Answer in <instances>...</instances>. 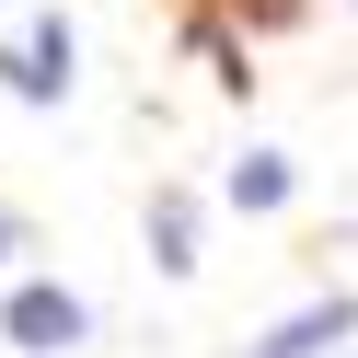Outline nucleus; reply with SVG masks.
<instances>
[{"label":"nucleus","instance_id":"obj_5","mask_svg":"<svg viewBox=\"0 0 358 358\" xmlns=\"http://www.w3.org/2000/svg\"><path fill=\"white\" fill-rule=\"evenodd\" d=\"M278 196H289V162L278 150H243L231 162V208H278Z\"/></svg>","mask_w":358,"mask_h":358},{"label":"nucleus","instance_id":"obj_3","mask_svg":"<svg viewBox=\"0 0 358 358\" xmlns=\"http://www.w3.org/2000/svg\"><path fill=\"white\" fill-rule=\"evenodd\" d=\"M243 358H358V289H335V301H312V312H289L266 347H243Z\"/></svg>","mask_w":358,"mask_h":358},{"label":"nucleus","instance_id":"obj_1","mask_svg":"<svg viewBox=\"0 0 358 358\" xmlns=\"http://www.w3.org/2000/svg\"><path fill=\"white\" fill-rule=\"evenodd\" d=\"M0 335H12L24 358H70L81 335H93V312H81V301H70L58 278H24L12 301H0Z\"/></svg>","mask_w":358,"mask_h":358},{"label":"nucleus","instance_id":"obj_2","mask_svg":"<svg viewBox=\"0 0 358 358\" xmlns=\"http://www.w3.org/2000/svg\"><path fill=\"white\" fill-rule=\"evenodd\" d=\"M70 58H81V47H70V24H58V12H35V24L0 47V81H12L24 104H58V93H70Z\"/></svg>","mask_w":358,"mask_h":358},{"label":"nucleus","instance_id":"obj_4","mask_svg":"<svg viewBox=\"0 0 358 358\" xmlns=\"http://www.w3.org/2000/svg\"><path fill=\"white\" fill-rule=\"evenodd\" d=\"M150 255H162L173 278H185V266H196V208H185V196H173V185L150 196Z\"/></svg>","mask_w":358,"mask_h":358},{"label":"nucleus","instance_id":"obj_6","mask_svg":"<svg viewBox=\"0 0 358 358\" xmlns=\"http://www.w3.org/2000/svg\"><path fill=\"white\" fill-rule=\"evenodd\" d=\"M0 255H12V208H0Z\"/></svg>","mask_w":358,"mask_h":358}]
</instances>
